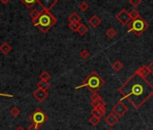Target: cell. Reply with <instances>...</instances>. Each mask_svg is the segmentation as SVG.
<instances>
[{
  "instance_id": "29",
  "label": "cell",
  "mask_w": 153,
  "mask_h": 130,
  "mask_svg": "<svg viewBox=\"0 0 153 130\" xmlns=\"http://www.w3.org/2000/svg\"><path fill=\"white\" fill-rule=\"evenodd\" d=\"M99 98H101V97H100V95H99L98 93H97V92L93 93V94L91 95V97H90L91 102H92V101H96L97 99H99Z\"/></svg>"
},
{
  "instance_id": "34",
  "label": "cell",
  "mask_w": 153,
  "mask_h": 130,
  "mask_svg": "<svg viewBox=\"0 0 153 130\" xmlns=\"http://www.w3.org/2000/svg\"><path fill=\"white\" fill-rule=\"evenodd\" d=\"M151 96H152V97H153V92H152V95H151Z\"/></svg>"
},
{
  "instance_id": "31",
  "label": "cell",
  "mask_w": 153,
  "mask_h": 130,
  "mask_svg": "<svg viewBox=\"0 0 153 130\" xmlns=\"http://www.w3.org/2000/svg\"><path fill=\"white\" fill-rule=\"evenodd\" d=\"M147 67H148V69L149 70V73H152L153 74V62H151Z\"/></svg>"
},
{
  "instance_id": "20",
  "label": "cell",
  "mask_w": 153,
  "mask_h": 130,
  "mask_svg": "<svg viewBox=\"0 0 153 130\" xmlns=\"http://www.w3.org/2000/svg\"><path fill=\"white\" fill-rule=\"evenodd\" d=\"M88 32V28L85 24H81L80 26H79V28H78V33L80 35H85Z\"/></svg>"
},
{
  "instance_id": "4",
  "label": "cell",
  "mask_w": 153,
  "mask_h": 130,
  "mask_svg": "<svg viewBox=\"0 0 153 130\" xmlns=\"http://www.w3.org/2000/svg\"><path fill=\"white\" fill-rule=\"evenodd\" d=\"M127 26L129 28L128 33H133L135 35L140 36L149 28V24L142 17H140L136 19L131 20Z\"/></svg>"
},
{
  "instance_id": "1",
  "label": "cell",
  "mask_w": 153,
  "mask_h": 130,
  "mask_svg": "<svg viewBox=\"0 0 153 130\" xmlns=\"http://www.w3.org/2000/svg\"><path fill=\"white\" fill-rule=\"evenodd\" d=\"M118 91L122 95L121 101H122V99H127L134 108L138 109L152 95L153 85L149 83L146 78L140 76L135 72L119 87Z\"/></svg>"
},
{
  "instance_id": "22",
  "label": "cell",
  "mask_w": 153,
  "mask_h": 130,
  "mask_svg": "<svg viewBox=\"0 0 153 130\" xmlns=\"http://www.w3.org/2000/svg\"><path fill=\"white\" fill-rule=\"evenodd\" d=\"M80 24H81V23H69L68 27H69V29H70L71 31L77 32V33H78V28H79Z\"/></svg>"
},
{
  "instance_id": "24",
  "label": "cell",
  "mask_w": 153,
  "mask_h": 130,
  "mask_svg": "<svg viewBox=\"0 0 153 130\" xmlns=\"http://www.w3.org/2000/svg\"><path fill=\"white\" fill-rule=\"evenodd\" d=\"M130 16H131L132 20V19H136V18H138V17H141V16H140V14H139V12H138L136 9H132V10H131V12H130Z\"/></svg>"
},
{
  "instance_id": "13",
  "label": "cell",
  "mask_w": 153,
  "mask_h": 130,
  "mask_svg": "<svg viewBox=\"0 0 153 130\" xmlns=\"http://www.w3.org/2000/svg\"><path fill=\"white\" fill-rule=\"evenodd\" d=\"M68 21L69 23H80L81 21V17L77 12H73L69 14V17H68Z\"/></svg>"
},
{
  "instance_id": "3",
  "label": "cell",
  "mask_w": 153,
  "mask_h": 130,
  "mask_svg": "<svg viewBox=\"0 0 153 130\" xmlns=\"http://www.w3.org/2000/svg\"><path fill=\"white\" fill-rule=\"evenodd\" d=\"M56 22H57V19L53 17V14H51L50 11H46V10L41 12L40 17L36 20L33 21V24L36 27H38L43 33H47L50 29L56 24Z\"/></svg>"
},
{
  "instance_id": "26",
  "label": "cell",
  "mask_w": 153,
  "mask_h": 130,
  "mask_svg": "<svg viewBox=\"0 0 153 130\" xmlns=\"http://www.w3.org/2000/svg\"><path fill=\"white\" fill-rule=\"evenodd\" d=\"M79 8H80V10L81 11H83V12H85V11H87L88 9V7H89V5L87 3V2H81L80 4H79Z\"/></svg>"
},
{
  "instance_id": "10",
  "label": "cell",
  "mask_w": 153,
  "mask_h": 130,
  "mask_svg": "<svg viewBox=\"0 0 153 130\" xmlns=\"http://www.w3.org/2000/svg\"><path fill=\"white\" fill-rule=\"evenodd\" d=\"M105 111H106L105 107H96V108H92L91 114H92V116H95V117L101 119L103 116H105Z\"/></svg>"
},
{
  "instance_id": "6",
  "label": "cell",
  "mask_w": 153,
  "mask_h": 130,
  "mask_svg": "<svg viewBox=\"0 0 153 130\" xmlns=\"http://www.w3.org/2000/svg\"><path fill=\"white\" fill-rule=\"evenodd\" d=\"M112 110H113V112L117 116L118 118H122L128 111V108H127L126 105L122 102V101L120 100L113 107Z\"/></svg>"
},
{
  "instance_id": "33",
  "label": "cell",
  "mask_w": 153,
  "mask_h": 130,
  "mask_svg": "<svg viewBox=\"0 0 153 130\" xmlns=\"http://www.w3.org/2000/svg\"><path fill=\"white\" fill-rule=\"evenodd\" d=\"M107 130H114V129H113V128H111V127H110V128H108Z\"/></svg>"
},
{
  "instance_id": "7",
  "label": "cell",
  "mask_w": 153,
  "mask_h": 130,
  "mask_svg": "<svg viewBox=\"0 0 153 130\" xmlns=\"http://www.w3.org/2000/svg\"><path fill=\"white\" fill-rule=\"evenodd\" d=\"M32 119L33 121L34 124L36 125H41V124H43L46 120H47V116L41 111L40 109H38L37 111H35L33 115V117H32Z\"/></svg>"
},
{
  "instance_id": "16",
  "label": "cell",
  "mask_w": 153,
  "mask_h": 130,
  "mask_svg": "<svg viewBox=\"0 0 153 130\" xmlns=\"http://www.w3.org/2000/svg\"><path fill=\"white\" fill-rule=\"evenodd\" d=\"M38 1H39V0H22V2L28 8L33 7L38 3Z\"/></svg>"
},
{
  "instance_id": "12",
  "label": "cell",
  "mask_w": 153,
  "mask_h": 130,
  "mask_svg": "<svg viewBox=\"0 0 153 130\" xmlns=\"http://www.w3.org/2000/svg\"><path fill=\"white\" fill-rule=\"evenodd\" d=\"M135 72H136L137 74H139V75L142 76V77H144V78H146L149 74V70L148 67L145 66V65L144 66H142L140 68H138Z\"/></svg>"
},
{
  "instance_id": "27",
  "label": "cell",
  "mask_w": 153,
  "mask_h": 130,
  "mask_svg": "<svg viewBox=\"0 0 153 130\" xmlns=\"http://www.w3.org/2000/svg\"><path fill=\"white\" fill-rule=\"evenodd\" d=\"M50 74L48 73L47 71H43V73L41 74V79L43 80H48L50 79Z\"/></svg>"
},
{
  "instance_id": "23",
  "label": "cell",
  "mask_w": 153,
  "mask_h": 130,
  "mask_svg": "<svg viewBox=\"0 0 153 130\" xmlns=\"http://www.w3.org/2000/svg\"><path fill=\"white\" fill-rule=\"evenodd\" d=\"M88 122H89L92 126H97V125L99 124V122H100V119L95 117V116H91V117L89 118V119H88Z\"/></svg>"
},
{
  "instance_id": "17",
  "label": "cell",
  "mask_w": 153,
  "mask_h": 130,
  "mask_svg": "<svg viewBox=\"0 0 153 130\" xmlns=\"http://www.w3.org/2000/svg\"><path fill=\"white\" fill-rule=\"evenodd\" d=\"M38 87H39V88H40L41 90H46L47 89H49L50 83L48 82V80H41L38 83Z\"/></svg>"
},
{
  "instance_id": "2",
  "label": "cell",
  "mask_w": 153,
  "mask_h": 130,
  "mask_svg": "<svg viewBox=\"0 0 153 130\" xmlns=\"http://www.w3.org/2000/svg\"><path fill=\"white\" fill-rule=\"evenodd\" d=\"M104 85H105V80L97 73L96 71L93 70L85 78L82 84L75 87V89L78 90L82 88H87L92 93H95L98 91Z\"/></svg>"
},
{
  "instance_id": "9",
  "label": "cell",
  "mask_w": 153,
  "mask_h": 130,
  "mask_svg": "<svg viewBox=\"0 0 153 130\" xmlns=\"http://www.w3.org/2000/svg\"><path fill=\"white\" fill-rule=\"evenodd\" d=\"M38 2L43 6L44 10L50 11L55 5L57 4L58 0H39Z\"/></svg>"
},
{
  "instance_id": "15",
  "label": "cell",
  "mask_w": 153,
  "mask_h": 130,
  "mask_svg": "<svg viewBox=\"0 0 153 130\" xmlns=\"http://www.w3.org/2000/svg\"><path fill=\"white\" fill-rule=\"evenodd\" d=\"M91 105L93 108H96V107H105V101L101 98L99 99H97L96 101H92Z\"/></svg>"
},
{
  "instance_id": "32",
  "label": "cell",
  "mask_w": 153,
  "mask_h": 130,
  "mask_svg": "<svg viewBox=\"0 0 153 130\" xmlns=\"http://www.w3.org/2000/svg\"><path fill=\"white\" fill-rule=\"evenodd\" d=\"M10 1V0H0V2H1L2 4H4V5H6V4H8V2Z\"/></svg>"
},
{
  "instance_id": "11",
  "label": "cell",
  "mask_w": 153,
  "mask_h": 130,
  "mask_svg": "<svg viewBox=\"0 0 153 130\" xmlns=\"http://www.w3.org/2000/svg\"><path fill=\"white\" fill-rule=\"evenodd\" d=\"M88 24H89L92 27L96 28V27H98V26L100 25V24H101V19H100L98 17H97V16H95V14H94V16H92V17L89 18Z\"/></svg>"
},
{
  "instance_id": "28",
  "label": "cell",
  "mask_w": 153,
  "mask_h": 130,
  "mask_svg": "<svg viewBox=\"0 0 153 130\" xmlns=\"http://www.w3.org/2000/svg\"><path fill=\"white\" fill-rule=\"evenodd\" d=\"M0 50H1L4 53H7L10 51V47L6 45V43H4V45L0 47Z\"/></svg>"
},
{
  "instance_id": "25",
  "label": "cell",
  "mask_w": 153,
  "mask_h": 130,
  "mask_svg": "<svg viewBox=\"0 0 153 130\" xmlns=\"http://www.w3.org/2000/svg\"><path fill=\"white\" fill-rule=\"evenodd\" d=\"M90 56V53H89V52L88 51V50H86V49H84V50H82L81 52H80V57L82 58V59H88V58Z\"/></svg>"
},
{
  "instance_id": "8",
  "label": "cell",
  "mask_w": 153,
  "mask_h": 130,
  "mask_svg": "<svg viewBox=\"0 0 153 130\" xmlns=\"http://www.w3.org/2000/svg\"><path fill=\"white\" fill-rule=\"evenodd\" d=\"M118 120H119V118L117 117V116L114 113V112H112V113H109L106 117H105V123L109 126H114L117 122H118Z\"/></svg>"
},
{
  "instance_id": "19",
  "label": "cell",
  "mask_w": 153,
  "mask_h": 130,
  "mask_svg": "<svg viewBox=\"0 0 153 130\" xmlns=\"http://www.w3.org/2000/svg\"><path fill=\"white\" fill-rule=\"evenodd\" d=\"M112 67H113L114 70H115V71L117 72V71H120V70L123 68V64H122L120 61H115V62L113 63Z\"/></svg>"
},
{
  "instance_id": "21",
  "label": "cell",
  "mask_w": 153,
  "mask_h": 130,
  "mask_svg": "<svg viewBox=\"0 0 153 130\" xmlns=\"http://www.w3.org/2000/svg\"><path fill=\"white\" fill-rule=\"evenodd\" d=\"M115 35H116V31L115 30V29H114L113 27L109 28L108 30L106 31V36H107L108 38H110V39L115 38Z\"/></svg>"
},
{
  "instance_id": "30",
  "label": "cell",
  "mask_w": 153,
  "mask_h": 130,
  "mask_svg": "<svg viewBox=\"0 0 153 130\" xmlns=\"http://www.w3.org/2000/svg\"><path fill=\"white\" fill-rule=\"evenodd\" d=\"M129 3H130L132 6L136 7V6H138L139 5H140V4L142 3V0H129Z\"/></svg>"
},
{
  "instance_id": "5",
  "label": "cell",
  "mask_w": 153,
  "mask_h": 130,
  "mask_svg": "<svg viewBox=\"0 0 153 130\" xmlns=\"http://www.w3.org/2000/svg\"><path fill=\"white\" fill-rule=\"evenodd\" d=\"M115 18L122 25H127L131 22V20H132L131 16H130V12H128L126 9L121 10L115 16Z\"/></svg>"
},
{
  "instance_id": "35",
  "label": "cell",
  "mask_w": 153,
  "mask_h": 130,
  "mask_svg": "<svg viewBox=\"0 0 153 130\" xmlns=\"http://www.w3.org/2000/svg\"><path fill=\"white\" fill-rule=\"evenodd\" d=\"M142 130H148V129H142Z\"/></svg>"
},
{
  "instance_id": "14",
  "label": "cell",
  "mask_w": 153,
  "mask_h": 130,
  "mask_svg": "<svg viewBox=\"0 0 153 130\" xmlns=\"http://www.w3.org/2000/svg\"><path fill=\"white\" fill-rule=\"evenodd\" d=\"M34 96H35V98H36L39 101H43V100H44V99L47 98L48 93H47L45 90H43L39 89V90L34 93Z\"/></svg>"
},
{
  "instance_id": "18",
  "label": "cell",
  "mask_w": 153,
  "mask_h": 130,
  "mask_svg": "<svg viewBox=\"0 0 153 130\" xmlns=\"http://www.w3.org/2000/svg\"><path fill=\"white\" fill-rule=\"evenodd\" d=\"M40 14H41V12L38 11L37 9L33 8V9L30 12V17L32 18L33 21H34V20H36V19L40 17Z\"/></svg>"
}]
</instances>
